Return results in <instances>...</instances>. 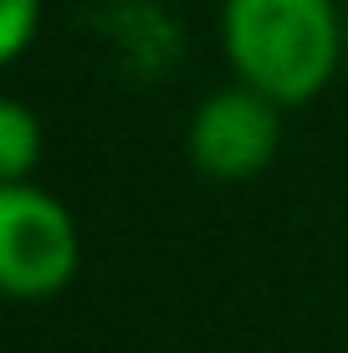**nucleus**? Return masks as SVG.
Listing matches in <instances>:
<instances>
[{
	"mask_svg": "<svg viewBox=\"0 0 348 353\" xmlns=\"http://www.w3.org/2000/svg\"><path fill=\"white\" fill-rule=\"evenodd\" d=\"M221 46L236 82H251L282 108H303L328 92V82L348 62L343 6L338 0H225Z\"/></svg>",
	"mask_w": 348,
	"mask_h": 353,
	"instance_id": "1",
	"label": "nucleus"
},
{
	"mask_svg": "<svg viewBox=\"0 0 348 353\" xmlns=\"http://www.w3.org/2000/svg\"><path fill=\"white\" fill-rule=\"evenodd\" d=\"M82 266L77 221L52 190L31 179L0 185V287L16 302H52Z\"/></svg>",
	"mask_w": 348,
	"mask_h": 353,
	"instance_id": "2",
	"label": "nucleus"
},
{
	"mask_svg": "<svg viewBox=\"0 0 348 353\" xmlns=\"http://www.w3.org/2000/svg\"><path fill=\"white\" fill-rule=\"evenodd\" d=\"M185 143H190V164L205 179L246 185L261 169H272L282 149V103L256 92L251 82H231L190 113Z\"/></svg>",
	"mask_w": 348,
	"mask_h": 353,
	"instance_id": "3",
	"label": "nucleus"
},
{
	"mask_svg": "<svg viewBox=\"0 0 348 353\" xmlns=\"http://www.w3.org/2000/svg\"><path fill=\"white\" fill-rule=\"evenodd\" d=\"M41 164V118L26 103L0 108V174L6 179H31Z\"/></svg>",
	"mask_w": 348,
	"mask_h": 353,
	"instance_id": "4",
	"label": "nucleus"
},
{
	"mask_svg": "<svg viewBox=\"0 0 348 353\" xmlns=\"http://www.w3.org/2000/svg\"><path fill=\"white\" fill-rule=\"evenodd\" d=\"M36 31H41V0H6V36H0V57L21 62L31 52Z\"/></svg>",
	"mask_w": 348,
	"mask_h": 353,
	"instance_id": "5",
	"label": "nucleus"
},
{
	"mask_svg": "<svg viewBox=\"0 0 348 353\" xmlns=\"http://www.w3.org/2000/svg\"><path fill=\"white\" fill-rule=\"evenodd\" d=\"M343 46H348V6H343Z\"/></svg>",
	"mask_w": 348,
	"mask_h": 353,
	"instance_id": "6",
	"label": "nucleus"
}]
</instances>
